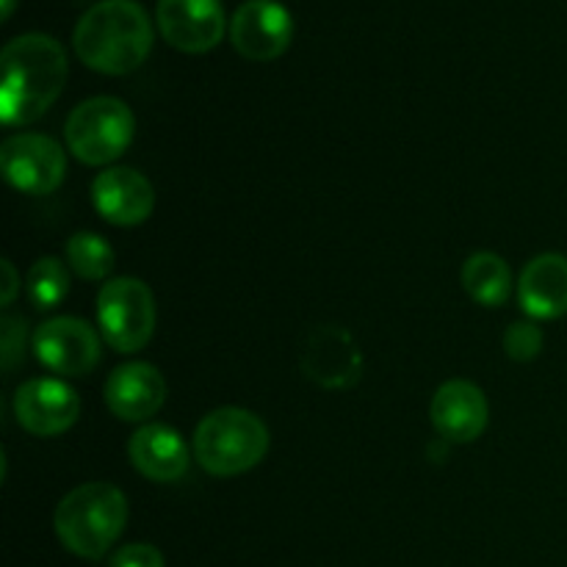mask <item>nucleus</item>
<instances>
[{
	"label": "nucleus",
	"instance_id": "19",
	"mask_svg": "<svg viewBox=\"0 0 567 567\" xmlns=\"http://www.w3.org/2000/svg\"><path fill=\"white\" fill-rule=\"evenodd\" d=\"M66 264L83 280H103L114 269V249L97 233H75L66 241Z\"/></svg>",
	"mask_w": 567,
	"mask_h": 567
},
{
	"label": "nucleus",
	"instance_id": "4",
	"mask_svg": "<svg viewBox=\"0 0 567 567\" xmlns=\"http://www.w3.org/2000/svg\"><path fill=\"white\" fill-rule=\"evenodd\" d=\"M269 452V430L255 413L219 408L194 430V457L210 476H238L252 471Z\"/></svg>",
	"mask_w": 567,
	"mask_h": 567
},
{
	"label": "nucleus",
	"instance_id": "23",
	"mask_svg": "<svg viewBox=\"0 0 567 567\" xmlns=\"http://www.w3.org/2000/svg\"><path fill=\"white\" fill-rule=\"evenodd\" d=\"M109 567H164V557H161V551L155 546L133 543V546L114 551Z\"/></svg>",
	"mask_w": 567,
	"mask_h": 567
},
{
	"label": "nucleus",
	"instance_id": "25",
	"mask_svg": "<svg viewBox=\"0 0 567 567\" xmlns=\"http://www.w3.org/2000/svg\"><path fill=\"white\" fill-rule=\"evenodd\" d=\"M11 11H14V0H3V6H0V17H3V20H9Z\"/></svg>",
	"mask_w": 567,
	"mask_h": 567
},
{
	"label": "nucleus",
	"instance_id": "10",
	"mask_svg": "<svg viewBox=\"0 0 567 567\" xmlns=\"http://www.w3.org/2000/svg\"><path fill=\"white\" fill-rule=\"evenodd\" d=\"M161 37L183 53H208L225 33L221 0H158Z\"/></svg>",
	"mask_w": 567,
	"mask_h": 567
},
{
	"label": "nucleus",
	"instance_id": "17",
	"mask_svg": "<svg viewBox=\"0 0 567 567\" xmlns=\"http://www.w3.org/2000/svg\"><path fill=\"white\" fill-rule=\"evenodd\" d=\"M520 308L532 319H559L567 313V258L557 252L529 260L518 282Z\"/></svg>",
	"mask_w": 567,
	"mask_h": 567
},
{
	"label": "nucleus",
	"instance_id": "16",
	"mask_svg": "<svg viewBox=\"0 0 567 567\" xmlns=\"http://www.w3.org/2000/svg\"><path fill=\"white\" fill-rule=\"evenodd\" d=\"M127 457L138 474L153 482H177L192 463L181 432L164 424L142 426L127 443Z\"/></svg>",
	"mask_w": 567,
	"mask_h": 567
},
{
	"label": "nucleus",
	"instance_id": "6",
	"mask_svg": "<svg viewBox=\"0 0 567 567\" xmlns=\"http://www.w3.org/2000/svg\"><path fill=\"white\" fill-rule=\"evenodd\" d=\"M97 319L111 349L122 354L138 352L155 332L153 291L136 277H116L100 291Z\"/></svg>",
	"mask_w": 567,
	"mask_h": 567
},
{
	"label": "nucleus",
	"instance_id": "24",
	"mask_svg": "<svg viewBox=\"0 0 567 567\" xmlns=\"http://www.w3.org/2000/svg\"><path fill=\"white\" fill-rule=\"evenodd\" d=\"M3 293H0V302H3V308H9L11 302H14V297L20 293V280H17V271L14 266H11V260H3Z\"/></svg>",
	"mask_w": 567,
	"mask_h": 567
},
{
	"label": "nucleus",
	"instance_id": "2",
	"mask_svg": "<svg viewBox=\"0 0 567 567\" xmlns=\"http://www.w3.org/2000/svg\"><path fill=\"white\" fill-rule=\"evenodd\" d=\"M78 59L103 75H127L147 61L153 22L136 0H100L78 20Z\"/></svg>",
	"mask_w": 567,
	"mask_h": 567
},
{
	"label": "nucleus",
	"instance_id": "11",
	"mask_svg": "<svg viewBox=\"0 0 567 567\" xmlns=\"http://www.w3.org/2000/svg\"><path fill=\"white\" fill-rule=\"evenodd\" d=\"M14 415L31 435L55 437L81 415V399L61 380H28L14 393Z\"/></svg>",
	"mask_w": 567,
	"mask_h": 567
},
{
	"label": "nucleus",
	"instance_id": "3",
	"mask_svg": "<svg viewBox=\"0 0 567 567\" xmlns=\"http://www.w3.org/2000/svg\"><path fill=\"white\" fill-rule=\"evenodd\" d=\"M127 524L125 493L109 482H89L66 493L55 507V535L81 559H103Z\"/></svg>",
	"mask_w": 567,
	"mask_h": 567
},
{
	"label": "nucleus",
	"instance_id": "15",
	"mask_svg": "<svg viewBox=\"0 0 567 567\" xmlns=\"http://www.w3.org/2000/svg\"><path fill=\"white\" fill-rule=\"evenodd\" d=\"M166 382L150 363H125L105 382V404L120 421H147L164 408Z\"/></svg>",
	"mask_w": 567,
	"mask_h": 567
},
{
	"label": "nucleus",
	"instance_id": "5",
	"mask_svg": "<svg viewBox=\"0 0 567 567\" xmlns=\"http://www.w3.org/2000/svg\"><path fill=\"white\" fill-rule=\"evenodd\" d=\"M133 133L136 116L116 97L83 100L64 125L66 147L89 166H105L120 158L131 147Z\"/></svg>",
	"mask_w": 567,
	"mask_h": 567
},
{
	"label": "nucleus",
	"instance_id": "22",
	"mask_svg": "<svg viewBox=\"0 0 567 567\" xmlns=\"http://www.w3.org/2000/svg\"><path fill=\"white\" fill-rule=\"evenodd\" d=\"M22 347H25V321L6 316L3 330H0V360H3L6 374H11L22 360Z\"/></svg>",
	"mask_w": 567,
	"mask_h": 567
},
{
	"label": "nucleus",
	"instance_id": "9",
	"mask_svg": "<svg viewBox=\"0 0 567 567\" xmlns=\"http://www.w3.org/2000/svg\"><path fill=\"white\" fill-rule=\"evenodd\" d=\"M230 39L244 59H280L293 39V20L277 0H247L233 14Z\"/></svg>",
	"mask_w": 567,
	"mask_h": 567
},
{
	"label": "nucleus",
	"instance_id": "7",
	"mask_svg": "<svg viewBox=\"0 0 567 567\" xmlns=\"http://www.w3.org/2000/svg\"><path fill=\"white\" fill-rule=\"evenodd\" d=\"M3 175L17 192L44 197L61 186L66 175V155L59 142L42 133H20L0 147Z\"/></svg>",
	"mask_w": 567,
	"mask_h": 567
},
{
	"label": "nucleus",
	"instance_id": "20",
	"mask_svg": "<svg viewBox=\"0 0 567 567\" xmlns=\"http://www.w3.org/2000/svg\"><path fill=\"white\" fill-rule=\"evenodd\" d=\"M70 293V275L59 258H39L28 271V297L33 308L53 310Z\"/></svg>",
	"mask_w": 567,
	"mask_h": 567
},
{
	"label": "nucleus",
	"instance_id": "21",
	"mask_svg": "<svg viewBox=\"0 0 567 567\" xmlns=\"http://www.w3.org/2000/svg\"><path fill=\"white\" fill-rule=\"evenodd\" d=\"M504 352L518 363H529L543 352V332L532 321H518L504 332Z\"/></svg>",
	"mask_w": 567,
	"mask_h": 567
},
{
	"label": "nucleus",
	"instance_id": "8",
	"mask_svg": "<svg viewBox=\"0 0 567 567\" xmlns=\"http://www.w3.org/2000/svg\"><path fill=\"white\" fill-rule=\"evenodd\" d=\"M33 352L37 360L61 377H83L97 369L100 338L92 324L75 316H59L44 321L33 332Z\"/></svg>",
	"mask_w": 567,
	"mask_h": 567
},
{
	"label": "nucleus",
	"instance_id": "12",
	"mask_svg": "<svg viewBox=\"0 0 567 567\" xmlns=\"http://www.w3.org/2000/svg\"><path fill=\"white\" fill-rule=\"evenodd\" d=\"M302 371L330 391L354 385L363 374V354L341 327H316L302 347Z\"/></svg>",
	"mask_w": 567,
	"mask_h": 567
},
{
	"label": "nucleus",
	"instance_id": "1",
	"mask_svg": "<svg viewBox=\"0 0 567 567\" xmlns=\"http://www.w3.org/2000/svg\"><path fill=\"white\" fill-rule=\"evenodd\" d=\"M0 120L9 127L37 122L66 83V53L48 33L11 39L0 53Z\"/></svg>",
	"mask_w": 567,
	"mask_h": 567
},
{
	"label": "nucleus",
	"instance_id": "18",
	"mask_svg": "<svg viewBox=\"0 0 567 567\" xmlns=\"http://www.w3.org/2000/svg\"><path fill=\"white\" fill-rule=\"evenodd\" d=\"M460 280H463L468 297L485 308H498V305L507 302L509 291H513V271H509L507 260L493 252L471 255L465 260Z\"/></svg>",
	"mask_w": 567,
	"mask_h": 567
},
{
	"label": "nucleus",
	"instance_id": "13",
	"mask_svg": "<svg viewBox=\"0 0 567 567\" xmlns=\"http://www.w3.org/2000/svg\"><path fill=\"white\" fill-rule=\"evenodd\" d=\"M92 199L97 214L116 227L142 225L155 208V192L147 177L125 166L100 172L92 183Z\"/></svg>",
	"mask_w": 567,
	"mask_h": 567
},
{
	"label": "nucleus",
	"instance_id": "14",
	"mask_svg": "<svg viewBox=\"0 0 567 567\" xmlns=\"http://www.w3.org/2000/svg\"><path fill=\"white\" fill-rule=\"evenodd\" d=\"M430 415L443 441L471 443L487 430L491 408L480 385L468 380H452L437 388Z\"/></svg>",
	"mask_w": 567,
	"mask_h": 567
}]
</instances>
